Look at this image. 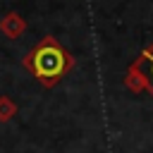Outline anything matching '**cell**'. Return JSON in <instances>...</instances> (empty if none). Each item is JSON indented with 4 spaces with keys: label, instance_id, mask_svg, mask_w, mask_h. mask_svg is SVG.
Here are the masks:
<instances>
[{
    "label": "cell",
    "instance_id": "1",
    "mask_svg": "<svg viewBox=\"0 0 153 153\" xmlns=\"http://www.w3.org/2000/svg\"><path fill=\"white\" fill-rule=\"evenodd\" d=\"M22 65L33 74V79L41 86L53 88L62 81V76H67L74 69V57L55 36H43L24 55Z\"/></svg>",
    "mask_w": 153,
    "mask_h": 153
},
{
    "label": "cell",
    "instance_id": "2",
    "mask_svg": "<svg viewBox=\"0 0 153 153\" xmlns=\"http://www.w3.org/2000/svg\"><path fill=\"white\" fill-rule=\"evenodd\" d=\"M129 67H131V69H136V72L141 74L146 91L153 96V43H151V45H146V48L141 50V55H139Z\"/></svg>",
    "mask_w": 153,
    "mask_h": 153
},
{
    "label": "cell",
    "instance_id": "3",
    "mask_svg": "<svg viewBox=\"0 0 153 153\" xmlns=\"http://www.w3.org/2000/svg\"><path fill=\"white\" fill-rule=\"evenodd\" d=\"M26 31V19L19 12H7L0 19V33H5L7 38H19Z\"/></svg>",
    "mask_w": 153,
    "mask_h": 153
},
{
    "label": "cell",
    "instance_id": "4",
    "mask_svg": "<svg viewBox=\"0 0 153 153\" xmlns=\"http://www.w3.org/2000/svg\"><path fill=\"white\" fill-rule=\"evenodd\" d=\"M124 86L129 88V91H134V93H141V91H146V86H143V79H141V74L136 72V69H127V74H124Z\"/></svg>",
    "mask_w": 153,
    "mask_h": 153
},
{
    "label": "cell",
    "instance_id": "5",
    "mask_svg": "<svg viewBox=\"0 0 153 153\" xmlns=\"http://www.w3.org/2000/svg\"><path fill=\"white\" fill-rule=\"evenodd\" d=\"M17 115V103L10 96H0V122H10Z\"/></svg>",
    "mask_w": 153,
    "mask_h": 153
}]
</instances>
